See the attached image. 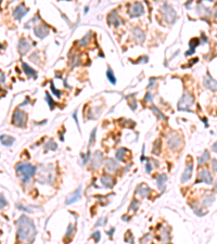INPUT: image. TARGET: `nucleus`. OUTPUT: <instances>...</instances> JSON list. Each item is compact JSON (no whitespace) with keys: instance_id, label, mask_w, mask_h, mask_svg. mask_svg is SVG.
<instances>
[{"instance_id":"1","label":"nucleus","mask_w":217,"mask_h":244,"mask_svg":"<svg viewBox=\"0 0 217 244\" xmlns=\"http://www.w3.org/2000/svg\"><path fill=\"white\" fill-rule=\"evenodd\" d=\"M17 240L24 243L31 244L36 237V228L34 222L26 216H21L16 221Z\"/></svg>"},{"instance_id":"2","label":"nucleus","mask_w":217,"mask_h":244,"mask_svg":"<svg viewBox=\"0 0 217 244\" xmlns=\"http://www.w3.org/2000/svg\"><path fill=\"white\" fill-rule=\"evenodd\" d=\"M35 172H36V167L31 165V164L20 163L16 165V173L19 174V176L22 178L23 182H25V183L33 178V176L35 175Z\"/></svg>"},{"instance_id":"3","label":"nucleus","mask_w":217,"mask_h":244,"mask_svg":"<svg viewBox=\"0 0 217 244\" xmlns=\"http://www.w3.org/2000/svg\"><path fill=\"white\" fill-rule=\"evenodd\" d=\"M161 14H162L163 20L168 23V24H174L176 22V12L173 9L172 5H169L168 3H163L162 8H161Z\"/></svg>"},{"instance_id":"4","label":"nucleus","mask_w":217,"mask_h":244,"mask_svg":"<svg viewBox=\"0 0 217 244\" xmlns=\"http://www.w3.org/2000/svg\"><path fill=\"white\" fill-rule=\"evenodd\" d=\"M52 165H48V166H43L39 175H38V180L43 184H51L53 181V174H52Z\"/></svg>"},{"instance_id":"5","label":"nucleus","mask_w":217,"mask_h":244,"mask_svg":"<svg viewBox=\"0 0 217 244\" xmlns=\"http://www.w3.org/2000/svg\"><path fill=\"white\" fill-rule=\"evenodd\" d=\"M193 101H194L193 96L188 91L184 92V96L180 98V100L178 101V105H177V108H178L179 111H190V108H191V105H192Z\"/></svg>"},{"instance_id":"6","label":"nucleus","mask_w":217,"mask_h":244,"mask_svg":"<svg viewBox=\"0 0 217 244\" xmlns=\"http://www.w3.org/2000/svg\"><path fill=\"white\" fill-rule=\"evenodd\" d=\"M167 144L170 149L173 150H178L184 144V139L182 137L177 134V132H170L167 136Z\"/></svg>"},{"instance_id":"7","label":"nucleus","mask_w":217,"mask_h":244,"mask_svg":"<svg viewBox=\"0 0 217 244\" xmlns=\"http://www.w3.org/2000/svg\"><path fill=\"white\" fill-rule=\"evenodd\" d=\"M26 113L21 111L20 108H16L13 113V117H12V123L17 126V127H21V128H24L26 126Z\"/></svg>"},{"instance_id":"8","label":"nucleus","mask_w":217,"mask_h":244,"mask_svg":"<svg viewBox=\"0 0 217 244\" xmlns=\"http://www.w3.org/2000/svg\"><path fill=\"white\" fill-rule=\"evenodd\" d=\"M192 170H193V163H192V160L189 156L188 162L186 163V169H184V174L181 176V182L182 183H186L187 181H189V179L192 176Z\"/></svg>"},{"instance_id":"9","label":"nucleus","mask_w":217,"mask_h":244,"mask_svg":"<svg viewBox=\"0 0 217 244\" xmlns=\"http://www.w3.org/2000/svg\"><path fill=\"white\" fill-rule=\"evenodd\" d=\"M143 13H144V9H143V5H142L141 2H136V3H134L129 10L130 17H137V16L142 15Z\"/></svg>"},{"instance_id":"10","label":"nucleus","mask_w":217,"mask_h":244,"mask_svg":"<svg viewBox=\"0 0 217 244\" xmlns=\"http://www.w3.org/2000/svg\"><path fill=\"white\" fill-rule=\"evenodd\" d=\"M27 12H28V9L25 7L24 3H21V5H19L15 9H14V11H13V16H14L15 20L20 21L22 17L25 16V14H26Z\"/></svg>"},{"instance_id":"11","label":"nucleus","mask_w":217,"mask_h":244,"mask_svg":"<svg viewBox=\"0 0 217 244\" xmlns=\"http://www.w3.org/2000/svg\"><path fill=\"white\" fill-rule=\"evenodd\" d=\"M204 86L207 89L212 90V91H216L217 90V81L213 77H211L210 73H206L205 77H204Z\"/></svg>"},{"instance_id":"12","label":"nucleus","mask_w":217,"mask_h":244,"mask_svg":"<svg viewBox=\"0 0 217 244\" xmlns=\"http://www.w3.org/2000/svg\"><path fill=\"white\" fill-rule=\"evenodd\" d=\"M34 32H35V34H36V36H37L38 38H45L47 35H48V32H49V28L46 25H43V24H41V25H36V26L34 27Z\"/></svg>"},{"instance_id":"13","label":"nucleus","mask_w":217,"mask_h":244,"mask_svg":"<svg viewBox=\"0 0 217 244\" xmlns=\"http://www.w3.org/2000/svg\"><path fill=\"white\" fill-rule=\"evenodd\" d=\"M198 182H205V183L211 184L213 182V177L210 174L208 170H202L200 174H199V179H198Z\"/></svg>"},{"instance_id":"14","label":"nucleus","mask_w":217,"mask_h":244,"mask_svg":"<svg viewBox=\"0 0 217 244\" xmlns=\"http://www.w3.org/2000/svg\"><path fill=\"white\" fill-rule=\"evenodd\" d=\"M108 23L110 25H113V26H115V27L119 26L120 20H119V16H118V14H117V12L115 10L112 11V12L108 15Z\"/></svg>"},{"instance_id":"15","label":"nucleus","mask_w":217,"mask_h":244,"mask_svg":"<svg viewBox=\"0 0 217 244\" xmlns=\"http://www.w3.org/2000/svg\"><path fill=\"white\" fill-rule=\"evenodd\" d=\"M17 49H19V51H20V53L22 55H24V54H26L28 52V50L31 49V45L28 43L25 38H22L21 40L19 41V46H17Z\"/></svg>"},{"instance_id":"16","label":"nucleus","mask_w":217,"mask_h":244,"mask_svg":"<svg viewBox=\"0 0 217 244\" xmlns=\"http://www.w3.org/2000/svg\"><path fill=\"white\" fill-rule=\"evenodd\" d=\"M81 187H78V189L76 190L75 192L71 193V194L66 197L65 204H66V205H70V204H72V203L76 202V201L79 199V196H81Z\"/></svg>"},{"instance_id":"17","label":"nucleus","mask_w":217,"mask_h":244,"mask_svg":"<svg viewBox=\"0 0 217 244\" xmlns=\"http://www.w3.org/2000/svg\"><path fill=\"white\" fill-rule=\"evenodd\" d=\"M103 161V157H102V153L101 152H95L93 154V157L91 160V167L92 168H99V166L101 165V163Z\"/></svg>"},{"instance_id":"18","label":"nucleus","mask_w":217,"mask_h":244,"mask_svg":"<svg viewBox=\"0 0 217 244\" xmlns=\"http://www.w3.org/2000/svg\"><path fill=\"white\" fill-rule=\"evenodd\" d=\"M151 192H152L151 189H150V188L144 183L139 184V185H138V188H137V194L141 195L142 197H148Z\"/></svg>"},{"instance_id":"19","label":"nucleus","mask_w":217,"mask_h":244,"mask_svg":"<svg viewBox=\"0 0 217 244\" xmlns=\"http://www.w3.org/2000/svg\"><path fill=\"white\" fill-rule=\"evenodd\" d=\"M105 169L108 173H114L118 169V164L115 162V160H113V158H108L105 162Z\"/></svg>"},{"instance_id":"20","label":"nucleus","mask_w":217,"mask_h":244,"mask_svg":"<svg viewBox=\"0 0 217 244\" xmlns=\"http://www.w3.org/2000/svg\"><path fill=\"white\" fill-rule=\"evenodd\" d=\"M101 182L105 188H112L114 185V179L111 175H103L101 177Z\"/></svg>"},{"instance_id":"21","label":"nucleus","mask_w":217,"mask_h":244,"mask_svg":"<svg viewBox=\"0 0 217 244\" xmlns=\"http://www.w3.org/2000/svg\"><path fill=\"white\" fill-rule=\"evenodd\" d=\"M199 45H200V40H199V38H192V39L189 41L190 50L186 52V55H191V54L195 51V48H196Z\"/></svg>"},{"instance_id":"22","label":"nucleus","mask_w":217,"mask_h":244,"mask_svg":"<svg viewBox=\"0 0 217 244\" xmlns=\"http://www.w3.org/2000/svg\"><path fill=\"white\" fill-rule=\"evenodd\" d=\"M132 34H134V38H135V40L137 43H141L144 40V33L142 32L141 29H139V28H135L132 31Z\"/></svg>"},{"instance_id":"23","label":"nucleus","mask_w":217,"mask_h":244,"mask_svg":"<svg viewBox=\"0 0 217 244\" xmlns=\"http://www.w3.org/2000/svg\"><path fill=\"white\" fill-rule=\"evenodd\" d=\"M22 66H23V70H24V73L26 74L28 77H32V78H36V70H34L31 67V66H28L26 63H22Z\"/></svg>"},{"instance_id":"24","label":"nucleus","mask_w":217,"mask_h":244,"mask_svg":"<svg viewBox=\"0 0 217 244\" xmlns=\"http://www.w3.org/2000/svg\"><path fill=\"white\" fill-rule=\"evenodd\" d=\"M1 143L5 146H10L14 143V138H13V137H10V136L2 135L1 136Z\"/></svg>"},{"instance_id":"25","label":"nucleus","mask_w":217,"mask_h":244,"mask_svg":"<svg viewBox=\"0 0 217 244\" xmlns=\"http://www.w3.org/2000/svg\"><path fill=\"white\" fill-rule=\"evenodd\" d=\"M166 181H167V176L166 175H160L158 177H157V185H158V188L161 190H164V187H165V183H166Z\"/></svg>"},{"instance_id":"26","label":"nucleus","mask_w":217,"mask_h":244,"mask_svg":"<svg viewBox=\"0 0 217 244\" xmlns=\"http://www.w3.org/2000/svg\"><path fill=\"white\" fill-rule=\"evenodd\" d=\"M213 202H214V195H212V194L204 195V196H203V199H202V204H203L204 206L211 205Z\"/></svg>"},{"instance_id":"27","label":"nucleus","mask_w":217,"mask_h":244,"mask_svg":"<svg viewBox=\"0 0 217 244\" xmlns=\"http://www.w3.org/2000/svg\"><path fill=\"white\" fill-rule=\"evenodd\" d=\"M210 160V153L208 151H204V153L202 154V156L199 157V165H203V164H205L207 161Z\"/></svg>"},{"instance_id":"28","label":"nucleus","mask_w":217,"mask_h":244,"mask_svg":"<svg viewBox=\"0 0 217 244\" xmlns=\"http://www.w3.org/2000/svg\"><path fill=\"white\" fill-rule=\"evenodd\" d=\"M107 76H108V79L110 81H111V84H113V85H115L116 84V78H115V75L113 74V72H112V70L108 67V70H107Z\"/></svg>"},{"instance_id":"29","label":"nucleus","mask_w":217,"mask_h":244,"mask_svg":"<svg viewBox=\"0 0 217 244\" xmlns=\"http://www.w3.org/2000/svg\"><path fill=\"white\" fill-rule=\"evenodd\" d=\"M126 152H127V150H126V149H124V148L119 149L118 151L116 152V158H117L118 161H124L125 153H126Z\"/></svg>"},{"instance_id":"30","label":"nucleus","mask_w":217,"mask_h":244,"mask_svg":"<svg viewBox=\"0 0 217 244\" xmlns=\"http://www.w3.org/2000/svg\"><path fill=\"white\" fill-rule=\"evenodd\" d=\"M74 232H75V228L73 227V225L71 223L70 226L67 227V231L65 233V238H72L74 235Z\"/></svg>"},{"instance_id":"31","label":"nucleus","mask_w":217,"mask_h":244,"mask_svg":"<svg viewBox=\"0 0 217 244\" xmlns=\"http://www.w3.org/2000/svg\"><path fill=\"white\" fill-rule=\"evenodd\" d=\"M57 148H58V146L55 144V142H54L53 140H49V142L46 144V146H45V149L46 150H57Z\"/></svg>"},{"instance_id":"32","label":"nucleus","mask_w":217,"mask_h":244,"mask_svg":"<svg viewBox=\"0 0 217 244\" xmlns=\"http://www.w3.org/2000/svg\"><path fill=\"white\" fill-rule=\"evenodd\" d=\"M79 62H81V59H79V57H78L77 54H75V55H74V59L71 61L70 64H71V66H77V65L81 64Z\"/></svg>"},{"instance_id":"33","label":"nucleus","mask_w":217,"mask_h":244,"mask_svg":"<svg viewBox=\"0 0 217 244\" xmlns=\"http://www.w3.org/2000/svg\"><path fill=\"white\" fill-rule=\"evenodd\" d=\"M126 234H127V237H125V241L130 244H134V237H132V234H131V231L128 230Z\"/></svg>"},{"instance_id":"34","label":"nucleus","mask_w":217,"mask_h":244,"mask_svg":"<svg viewBox=\"0 0 217 244\" xmlns=\"http://www.w3.org/2000/svg\"><path fill=\"white\" fill-rule=\"evenodd\" d=\"M151 108L153 110V111H154V112H155V113H156V115L158 116V117H161V118L164 119V120H166V119H167V118H166V116H164L162 112H160V110H158V108H157L156 106H154V105H153V106H152Z\"/></svg>"},{"instance_id":"35","label":"nucleus","mask_w":217,"mask_h":244,"mask_svg":"<svg viewBox=\"0 0 217 244\" xmlns=\"http://www.w3.org/2000/svg\"><path fill=\"white\" fill-rule=\"evenodd\" d=\"M46 99H47V101H48L49 103V105H50V108L52 110V108L55 106V103H54V101L52 100V98L50 97V94H48V93H46Z\"/></svg>"},{"instance_id":"36","label":"nucleus","mask_w":217,"mask_h":244,"mask_svg":"<svg viewBox=\"0 0 217 244\" xmlns=\"http://www.w3.org/2000/svg\"><path fill=\"white\" fill-rule=\"evenodd\" d=\"M50 87H51V90H52V92H53L57 97H58V98L61 97V91H60V90H58V89H55V87H54V85H53V81H51V82H50Z\"/></svg>"},{"instance_id":"37","label":"nucleus","mask_w":217,"mask_h":244,"mask_svg":"<svg viewBox=\"0 0 217 244\" xmlns=\"http://www.w3.org/2000/svg\"><path fill=\"white\" fill-rule=\"evenodd\" d=\"M96 132H97V128H95V129L91 131V134H90V140H89V146H92L93 143H95V138H96Z\"/></svg>"},{"instance_id":"38","label":"nucleus","mask_w":217,"mask_h":244,"mask_svg":"<svg viewBox=\"0 0 217 244\" xmlns=\"http://www.w3.org/2000/svg\"><path fill=\"white\" fill-rule=\"evenodd\" d=\"M90 35H91V33H88L85 37L81 39V41H79V43H81V46H86L87 43H88V40H89V38H90Z\"/></svg>"},{"instance_id":"39","label":"nucleus","mask_w":217,"mask_h":244,"mask_svg":"<svg viewBox=\"0 0 217 244\" xmlns=\"http://www.w3.org/2000/svg\"><path fill=\"white\" fill-rule=\"evenodd\" d=\"M91 238H92V239H95L96 243H98V242L100 241V239H101V233H100V231H96L95 233H92V234H91Z\"/></svg>"},{"instance_id":"40","label":"nucleus","mask_w":217,"mask_h":244,"mask_svg":"<svg viewBox=\"0 0 217 244\" xmlns=\"http://www.w3.org/2000/svg\"><path fill=\"white\" fill-rule=\"evenodd\" d=\"M138 205H139V202H138L137 200H134L132 202H131V205L129 206V209L130 211H135L136 209H137Z\"/></svg>"},{"instance_id":"41","label":"nucleus","mask_w":217,"mask_h":244,"mask_svg":"<svg viewBox=\"0 0 217 244\" xmlns=\"http://www.w3.org/2000/svg\"><path fill=\"white\" fill-rule=\"evenodd\" d=\"M161 144V141L160 140H157L154 142V150H153V153L154 154H158V146H160Z\"/></svg>"},{"instance_id":"42","label":"nucleus","mask_w":217,"mask_h":244,"mask_svg":"<svg viewBox=\"0 0 217 244\" xmlns=\"http://www.w3.org/2000/svg\"><path fill=\"white\" fill-rule=\"evenodd\" d=\"M152 99H153V96H152V93L148 92V93L146 94V98H144V100H146V102H150V101H152Z\"/></svg>"},{"instance_id":"43","label":"nucleus","mask_w":217,"mask_h":244,"mask_svg":"<svg viewBox=\"0 0 217 244\" xmlns=\"http://www.w3.org/2000/svg\"><path fill=\"white\" fill-rule=\"evenodd\" d=\"M212 168H213V170L217 173V160H213V162H212Z\"/></svg>"},{"instance_id":"44","label":"nucleus","mask_w":217,"mask_h":244,"mask_svg":"<svg viewBox=\"0 0 217 244\" xmlns=\"http://www.w3.org/2000/svg\"><path fill=\"white\" fill-rule=\"evenodd\" d=\"M105 222H107V218H101V219H99L98 222L96 223V227H98L99 225H100V226H101V225H104Z\"/></svg>"},{"instance_id":"45","label":"nucleus","mask_w":217,"mask_h":244,"mask_svg":"<svg viewBox=\"0 0 217 244\" xmlns=\"http://www.w3.org/2000/svg\"><path fill=\"white\" fill-rule=\"evenodd\" d=\"M5 206H7V201H5L3 194H1V208H3Z\"/></svg>"},{"instance_id":"46","label":"nucleus","mask_w":217,"mask_h":244,"mask_svg":"<svg viewBox=\"0 0 217 244\" xmlns=\"http://www.w3.org/2000/svg\"><path fill=\"white\" fill-rule=\"evenodd\" d=\"M129 105L130 108H131V110H136L137 108V102H136L135 100H132L131 102H129Z\"/></svg>"},{"instance_id":"47","label":"nucleus","mask_w":217,"mask_h":244,"mask_svg":"<svg viewBox=\"0 0 217 244\" xmlns=\"http://www.w3.org/2000/svg\"><path fill=\"white\" fill-rule=\"evenodd\" d=\"M85 158H84V161H83V164H86L88 161H89V157H90V152H88L86 155H85Z\"/></svg>"},{"instance_id":"48","label":"nucleus","mask_w":217,"mask_h":244,"mask_svg":"<svg viewBox=\"0 0 217 244\" xmlns=\"http://www.w3.org/2000/svg\"><path fill=\"white\" fill-rule=\"evenodd\" d=\"M150 239V234H146V237H144V239H142L141 240V243L142 244H146V242H148V240Z\"/></svg>"},{"instance_id":"49","label":"nucleus","mask_w":217,"mask_h":244,"mask_svg":"<svg viewBox=\"0 0 217 244\" xmlns=\"http://www.w3.org/2000/svg\"><path fill=\"white\" fill-rule=\"evenodd\" d=\"M154 82H155V78H151V79H150V84H149L148 88H151V87L154 86Z\"/></svg>"},{"instance_id":"50","label":"nucleus","mask_w":217,"mask_h":244,"mask_svg":"<svg viewBox=\"0 0 217 244\" xmlns=\"http://www.w3.org/2000/svg\"><path fill=\"white\" fill-rule=\"evenodd\" d=\"M73 117L75 118L76 124H77V126H78V128H79V124H78V119H77V115H76V111H75V112H74V114H73Z\"/></svg>"},{"instance_id":"51","label":"nucleus","mask_w":217,"mask_h":244,"mask_svg":"<svg viewBox=\"0 0 217 244\" xmlns=\"http://www.w3.org/2000/svg\"><path fill=\"white\" fill-rule=\"evenodd\" d=\"M146 173H150V172H151V165H150V164H146Z\"/></svg>"},{"instance_id":"52","label":"nucleus","mask_w":217,"mask_h":244,"mask_svg":"<svg viewBox=\"0 0 217 244\" xmlns=\"http://www.w3.org/2000/svg\"><path fill=\"white\" fill-rule=\"evenodd\" d=\"M5 81V74H3V72H1V84H3Z\"/></svg>"},{"instance_id":"53","label":"nucleus","mask_w":217,"mask_h":244,"mask_svg":"<svg viewBox=\"0 0 217 244\" xmlns=\"http://www.w3.org/2000/svg\"><path fill=\"white\" fill-rule=\"evenodd\" d=\"M212 149H213V151L217 152V141L213 144V146H212Z\"/></svg>"},{"instance_id":"54","label":"nucleus","mask_w":217,"mask_h":244,"mask_svg":"<svg viewBox=\"0 0 217 244\" xmlns=\"http://www.w3.org/2000/svg\"><path fill=\"white\" fill-rule=\"evenodd\" d=\"M113 232H114V229H113V228H112V229H111L110 231H108V235H110V237H112V234H113Z\"/></svg>"},{"instance_id":"55","label":"nucleus","mask_w":217,"mask_h":244,"mask_svg":"<svg viewBox=\"0 0 217 244\" xmlns=\"http://www.w3.org/2000/svg\"><path fill=\"white\" fill-rule=\"evenodd\" d=\"M215 17L217 19V10H216V12H215Z\"/></svg>"},{"instance_id":"56","label":"nucleus","mask_w":217,"mask_h":244,"mask_svg":"<svg viewBox=\"0 0 217 244\" xmlns=\"http://www.w3.org/2000/svg\"><path fill=\"white\" fill-rule=\"evenodd\" d=\"M216 35H217V34H216Z\"/></svg>"}]
</instances>
